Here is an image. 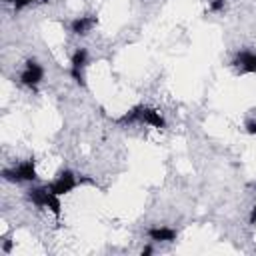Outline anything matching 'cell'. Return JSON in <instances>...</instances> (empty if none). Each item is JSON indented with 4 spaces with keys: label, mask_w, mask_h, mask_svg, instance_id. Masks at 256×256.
<instances>
[{
    "label": "cell",
    "mask_w": 256,
    "mask_h": 256,
    "mask_svg": "<svg viewBox=\"0 0 256 256\" xmlns=\"http://www.w3.org/2000/svg\"><path fill=\"white\" fill-rule=\"evenodd\" d=\"M116 124L120 126H134V124H148L152 128H158V130H164L166 128V120L164 116L152 108V106H144V104H138L134 108H130L128 112H124L120 118H116Z\"/></svg>",
    "instance_id": "cell-1"
},
{
    "label": "cell",
    "mask_w": 256,
    "mask_h": 256,
    "mask_svg": "<svg viewBox=\"0 0 256 256\" xmlns=\"http://www.w3.org/2000/svg\"><path fill=\"white\" fill-rule=\"evenodd\" d=\"M26 196H28V200H30L36 208H40V210H50V212L54 214V218L60 220V216H62V202H60V196L54 194L46 184H44V186H32V188L26 192Z\"/></svg>",
    "instance_id": "cell-2"
},
{
    "label": "cell",
    "mask_w": 256,
    "mask_h": 256,
    "mask_svg": "<svg viewBox=\"0 0 256 256\" xmlns=\"http://www.w3.org/2000/svg\"><path fill=\"white\" fill-rule=\"evenodd\" d=\"M2 178H4L6 182H14V184L34 182V180L38 178V172H36V160L28 158V160L18 162V164L12 166V168H4V170H2Z\"/></svg>",
    "instance_id": "cell-3"
},
{
    "label": "cell",
    "mask_w": 256,
    "mask_h": 256,
    "mask_svg": "<svg viewBox=\"0 0 256 256\" xmlns=\"http://www.w3.org/2000/svg\"><path fill=\"white\" fill-rule=\"evenodd\" d=\"M78 184H80V178H78L72 170H60L58 176H56L52 182H48L46 186H48L54 194H58V196H66V194H70Z\"/></svg>",
    "instance_id": "cell-4"
},
{
    "label": "cell",
    "mask_w": 256,
    "mask_h": 256,
    "mask_svg": "<svg viewBox=\"0 0 256 256\" xmlns=\"http://www.w3.org/2000/svg\"><path fill=\"white\" fill-rule=\"evenodd\" d=\"M86 66H88V50L86 48H76L74 54L70 56V76L80 86H86V80H84Z\"/></svg>",
    "instance_id": "cell-5"
},
{
    "label": "cell",
    "mask_w": 256,
    "mask_h": 256,
    "mask_svg": "<svg viewBox=\"0 0 256 256\" xmlns=\"http://www.w3.org/2000/svg\"><path fill=\"white\" fill-rule=\"evenodd\" d=\"M42 78H44V68H42V64L40 62H36V60H26V64H24V68H22V72H20V82L24 84V86H28L30 90H36L38 88V84L42 82Z\"/></svg>",
    "instance_id": "cell-6"
},
{
    "label": "cell",
    "mask_w": 256,
    "mask_h": 256,
    "mask_svg": "<svg viewBox=\"0 0 256 256\" xmlns=\"http://www.w3.org/2000/svg\"><path fill=\"white\" fill-rule=\"evenodd\" d=\"M232 66L240 74H256V52L254 50H240L232 58Z\"/></svg>",
    "instance_id": "cell-7"
},
{
    "label": "cell",
    "mask_w": 256,
    "mask_h": 256,
    "mask_svg": "<svg viewBox=\"0 0 256 256\" xmlns=\"http://www.w3.org/2000/svg\"><path fill=\"white\" fill-rule=\"evenodd\" d=\"M98 24V16L94 14H86V16H78L70 22V32L76 36H86L94 26Z\"/></svg>",
    "instance_id": "cell-8"
},
{
    "label": "cell",
    "mask_w": 256,
    "mask_h": 256,
    "mask_svg": "<svg viewBox=\"0 0 256 256\" xmlns=\"http://www.w3.org/2000/svg\"><path fill=\"white\" fill-rule=\"evenodd\" d=\"M146 234L152 242H174L178 236V232L168 226H152V228H148Z\"/></svg>",
    "instance_id": "cell-9"
},
{
    "label": "cell",
    "mask_w": 256,
    "mask_h": 256,
    "mask_svg": "<svg viewBox=\"0 0 256 256\" xmlns=\"http://www.w3.org/2000/svg\"><path fill=\"white\" fill-rule=\"evenodd\" d=\"M34 4H48V0H16L12 6H14V12H20V10L34 6Z\"/></svg>",
    "instance_id": "cell-10"
},
{
    "label": "cell",
    "mask_w": 256,
    "mask_h": 256,
    "mask_svg": "<svg viewBox=\"0 0 256 256\" xmlns=\"http://www.w3.org/2000/svg\"><path fill=\"white\" fill-rule=\"evenodd\" d=\"M224 8H226V0H210V4H208V10L214 14L224 12Z\"/></svg>",
    "instance_id": "cell-11"
},
{
    "label": "cell",
    "mask_w": 256,
    "mask_h": 256,
    "mask_svg": "<svg viewBox=\"0 0 256 256\" xmlns=\"http://www.w3.org/2000/svg\"><path fill=\"white\" fill-rule=\"evenodd\" d=\"M244 130H246V134H250V136H256V120H246V124H244Z\"/></svg>",
    "instance_id": "cell-12"
},
{
    "label": "cell",
    "mask_w": 256,
    "mask_h": 256,
    "mask_svg": "<svg viewBox=\"0 0 256 256\" xmlns=\"http://www.w3.org/2000/svg\"><path fill=\"white\" fill-rule=\"evenodd\" d=\"M2 252L4 254H10L12 252V240H4L2 242Z\"/></svg>",
    "instance_id": "cell-13"
},
{
    "label": "cell",
    "mask_w": 256,
    "mask_h": 256,
    "mask_svg": "<svg viewBox=\"0 0 256 256\" xmlns=\"http://www.w3.org/2000/svg\"><path fill=\"white\" fill-rule=\"evenodd\" d=\"M152 252H154V248H152L150 244H146V246L142 248V256H148V254H152Z\"/></svg>",
    "instance_id": "cell-14"
},
{
    "label": "cell",
    "mask_w": 256,
    "mask_h": 256,
    "mask_svg": "<svg viewBox=\"0 0 256 256\" xmlns=\"http://www.w3.org/2000/svg\"><path fill=\"white\" fill-rule=\"evenodd\" d=\"M250 224H256V204H254V208L250 212Z\"/></svg>",
    "instance_id": "cell-15"
},
{
    "label": "cell",
    "mask_w": 256,
    "mask_h": 256,
    "mask_svg": "<svg viewBox=\"0 0 256 256\" xmlns=\"http://www.w3.org/2000/svg\"><path fill=\"white\" fill-rule=\"evenodd\" d=\"M4 2H8V4H14V2H16V0H4Z\"/></svg>",
    "instance_id": "cell-16"
}]
</instances>
